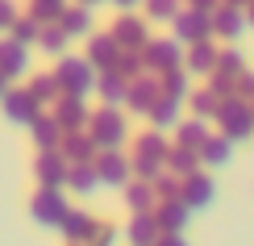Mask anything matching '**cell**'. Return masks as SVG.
<instances>
[{
	"label": "cell",
	"mask_w": 254,
	"mask_h": 246,
	"mask_svg": "<svg viewBox=\"0 0 254 246\" xmlns=\"http://www.w3.org/2000/svg\"><path fill=\"white\" fill-rule=\"evenodd\" d=\"M59 29H63L71 42H75V38H88L92 29H96L92 8H88V4H67V8H63V17H59Z\"/></svg>",
	"instance_id": "21"
},
{
	"label": "cell",
	"mask_w": 254,
	"mask_h": 246,
	"mask_svg": "<svg viewBox=\"0 0 254 246\" xmlns=\"http://www.w3.org/2000/svg\"><path fill=\"white\" fill-rule=\"evenodd\" d=\"M96 76L100 71L92 67L88 59H75V55H63L59 59V67H55V80H59V92L63 96H88V92H96Z\"/></svg>",
	"instance_id": "1"
},
{
	"label": "cell",
	"mask_w": 254,
	"mask_h": 246,
	"mask_svg": "<svg viewBox=\"0 0 254 246\" xmlns=\"http://www.w3.org/2000/svg\"><path fill=\"white\" fill-rule=\"evenodd\" d=\"M38 46H42V55H50V59H63V55H67V46H71V38L63 34L59 25H42V34H38Z\"/></svg>",
	"instance_id": "33"
},
{
	"label": "cell",
	"mask_w": 254,
	"mask_h": 246,
	"mask_svg": "<svg viewBox=\"0 0 254 246\" xmlns=\"http://www.w3.org/2000/svg\"><path fill=\"white\" fill-rule=\"evenodd\" d=\"M96 175H100L104 188H125L133 179V167H129V159L121 151H100L96 155Z\"/></svg>",
	"instance_id": "10"
},
{
	"label": "cell",
	"mask_w": 254,
	"mask_h": 246,
	"mask_svg": "<svg viewBox=\"0 0 254 246\" xmlns=\"http://www.w3.org/2000/svg\"><path fill=\"white\" fill-rule=\"evenodd\" d=\"M109 4H117V8H121V13H133V8H137V4H142V0H109Z\"/></svg>",
	"instance_id": "49"
},
{
	"label": "cell",
	"mask_w": 254,
	"mask_h": 246,
	"mask_svg": "<svg viewBox=\"0 0 254 246\" xmlns=\"http://www.w3.org/2000/svg\"><path fill=\"white\" fill-rule=\"evenodd\" d=\"M234 146L238 142H229L225 134H208L204 138V146H200V167H229V159H234Z\"/></svg>",
	"instance_id": "22"
},
{
	"label": "cell",
	"mask_w": 254,
	"mask_h": 246,
	"mask_svg": "<svg viewBox=\"0 0 254 246\" xmlns=\"http://www.w3.org/2000/svg\"><path fill=\"white\" fill-rule=\"evenodd\" d=\"M163 96V88H158V76L154 71H142V76H133L129 80V92H125V109L137 113V117H146L154 109V100Z\"/></svg>",
	"instance_id": "6"
},
{
	"label": "cell",
	"mask_w": 254,
	"mask_h": 246,
	"mask_svg": "<svg viewBox=\"0 0 254 246\" xmlns=\"http://www.w3.org/2000/svg\"><path fill=\"white\" fill-rule=\"evenodd\" d=\"M171 29L179 42H200V38H213V13H200V8H179Z\"/></svg>",
	"instance_id": "7"
},
{
	"label": "cell",
	"mask_w": 254,
	"mask_h": 246,
	"mask_svg": "<svg viewBox=\"0 0 254 246\" xmlns=\"http://www.w3.org/2000/svg\"><path fill=\"white\" fill-rule=\"evenodd\" d=\"M246 25H250V29H254V4H250V8H246Z\"/></svg>",
	"instance_id": "53"
},
{
	"label": "cell",
	"mask_w": 254,
	"mask_h": 246,
	"mask_svg": "<svg viewBox=\"0 0 254 246\" xmlns=\"http://www.w3.org/2000/svg\"><path fill=\"white\" fill-rule=\"evenodd\" d=\"M158 88H163V96H171V100H188V96H192V88H188V71H184V67L158 71Z\"/></svg>",
	"instance_id": "32"
},
{
	"label": "cell",
	"mask_w": 254,
	"mask_h": 246,
	"mask_svg": "<svg viewBox=\"0 0 254 246\" xmlns=\"http://www.w3.org/2000/svg\"><path fill=\"white\" fill-rule=\"evenodd\" d=\"M96 92H100L104 109H121L125 92H129V80H121L117 71H100V76H96Z\"/></svg>",
	"instance_id": "25"
},
{
	"label": "cell",
	"mask_w": 254,
	"mask_h": 246,
	"mask_svg": "<svg viewBox=\"0 0 254 246\" xmlns=\"http://www.w3.org/2000/svg\"><path fill=\"white\" fill-rule=\"evenodd\" d=\"M67 246H88V242H67Z\"/></svg>",
	"instance_id": "54"
},
{
	"label": "cell",
	"mask_w": 254,
	"mask_h": 246,
	"mask_svg": "<svg viewBox=\"0 0 254 246\" xmlns=\"http://www.w3.org/2000/svg\"><path fill=\"white\" fill-rule=\"evenodd\" d=\"M234 96H242V100H254V71H250V67L238 76V92H234Z\"/></svg>",
	"instance_id": "46"
},
{
	"label": "cell",
	"mask_w": 254,
	"mask_h": 246,
	"mask_svg": "<svg viewBox=\"0 0 254 246\" xmlns=\"http://www.w3.org/2000/svg\"><path fill=\"white\" fill-rule=\"evenodd\" d=\"M217 125H221V134H225L229 142H246V138H254V109H250V100H242V96L221 100Z\"/></svg>",
	"instance_id": "3"
},
{
	"label": "cell",
	"mask_w": 254,
	"mask_h": 246,
	"mask_svg": "<svg viewBox=\"0 0 254 246\" xmlns=\"http://www.w3.org/2000/svg\"><path fill=\"white\" fill-rule=\"evenodd\" d=\"M142 63L146 71H167V67H184V42L179 38H150L142 46Z\"/></svg>",
	"instance_id": "5"
},
{
	"label": "cell",
	"mask_w": 254,
	"mask_h": 246,
	"mask_svg": "<svg viewBox=\"0 0 254 246\" xmlns=\"http://www.w3.org/2000/svg\"><path fill=\"white\" fill-rule=\"evenodd\" d=\"M129 242L133 246H150V242H158V221H154V213H133V221H129Z\"/></svg>",
	"instance_id": "31"
},
{
	"label": "cell",
	"mask_w": 254,
	"mask_h": 246,
	"mask_svg": "<svg viewBox=\"0 0 254 246\" xmlns=\"http://www.w3.org/2000/svg\"><path fill=\"white\" fill-rule=\"evenodd\" d=\"M25 80H29V83H25V92L34 96L38 104H55L59 96H63V92H59V80H55V71H38V76L29 71Z\"/></svg>",
	"instance_id": "27"
},
{
	"label": "cell",
	"mask_w": 254,
	"mask_h": 246,
	"mask_svg": "<svg viewBox=\"0 0 254 246\" xmlns=\"http://www.w3.org/2000/svg\"><path fill=\"white\" fill-rule=\"evenodd\" d=\"M75 4H88V8H96V4H109V0H75Z\"/></svg>",
	"instance_id": "52"
},
{
	"label": "cell",
	"mask_w": 254,
	"mask_h": 246,
	"mask_svg": "<svg viewBox=\"0 0 254 246\" xmlns=\"http://www.w3.org/2000/svg\"><path fill=\"white\" fill-rule=\"evenodd\" d=\"M150 188H154V196H158V200H179V188H184V179H175L171 171H163V175H158Z\"/></svg>",
	"instance_id": "41"
},
{
	"label": "cell",
	"mask_w": 254,
	"mask_h": 246,
	"mask_svg": "<svg viewBox=\"0 0 254 246\" xmlns=\"http://www.w3.org/2000/svg\"><path fill=\"white\" fill-rule=\"evenodd\" d=\"M63 8H67V0H29V17L38 25H59Z\"/></svg>",
	"instance_id": "36"
},
{
	"label": "cell",
	"mask_w": 254,
	"mask_h": 246,
	"mask_svg": "<svg viewBox=\"0 0 254 246\" xmlns=\"http://www.w3.org/2000/svg\"><path fill=\"white\" fill-rule=\"evenodd\" d=\"M8 88H13V80H8L4 71H0V100H4V92H8Z\"/></svg>",
	"instance_id": "50"
},
{
	"label": "cell",
	"mask_w": 254,
	"mask_h": 246,
	"mask_svg": "<svg viewBox=\"0 0 254 246\" xmlns=\"http://www.w3.org/2000/svg\"><path fill=\"white\" fill-rule=\"evenodd\" d=\"M59 155L67 159L71 167L75 163H96V142H92V134L88 130H75V134H63V142H59Z\"/></svg>",
	"instance_id": "17"
},
{
	"label": "cell",
	"mask_w": 254,
	"mask_h": 246,
	"mask_svg": "<svg viewBox=\"0 0 254 246\" xmlns=\"http://www.w3.org/2000/svg\"><path fill=\"white\" fill-rule=\"evenodd\" d=\"M167 151H171V142H167L163 130H146L133 146V155H146V159H167Z\"/></svg>",
	"instance_id": "34"
},
{
	"label": "cell",
	"mask_w": 254,
	"mask_h": 246,
	"mask_svg": "<svg viewBox=\"0 0 254 246\" xmlns=\"http://www.w3.org/2000/svg\"><path fill=\"white\" fill-rule=\"evenodd\" d=\"M121 192H125V205H129L133 213H154V205H158L154 188H150V184H142V179H129Z\"/></svg>",
	"instance_id": "30"
},
{
	"label": "cell",
	"mask_w": 254,
	"mask_h": 246,
	"mask_svg": "<svg viewBox=\"0 0 254 246\" xmlns=\"http://www.w3.org/2000/svg\"><path fill=\"white\" fill-rule=\"evenodd\" d=\"M250 109H254V100H250Z\"/></svg>",
	"instance_id": "55"
},
{
	"label": "cell",
	"mask_w": 254,
	"mask_h": 246,
	"mask_svg": "<svg viewBox=\"0 0 254 246\" xmlns=\"http://www.w3.org/2000/svg\"><path fill=\"white\" fill-rule=\"evenodd\" d=\"M92 230H96V217L83 209H67V217L59 221V234L67 242H92Z\"/></svg>",
	"instance_id": "23"
},
{
	"label": "cell",
	"mask_w": 254,
	"mask_h": 246,
	"mask_svg": "<svg viewBox=\"0 0 254 246\" xmlns=\"http://www.w3.org/2000/svg\"><path fill=\"white\" fill-rule=\"evenodd\" d=\"M142 4H146V21H158V25H171L175 13L184 8L179 0H142Z\"/></svg>",
	"instance_id": "38"
},
{
	"label": "cell",
	"mask_w": 254,
	"mask_h": 246,
	"mask_svg": "<svg viewBox=\"0 0 254 246\" xmlns=\"http://www.w3.org/2000/svg\"><path fill=\"white\" fill-rule=\"evenodd\" d=\"M150 246H154V242H150Z\"/></svg>",
	"instance_id": "56"
},
{
	"label": "cell",
	"mask_w": 254,
	"mask_h": 246,
	"mask_svg": "<svg viewBox=\"0 0 254 246\" xmlns=\"http://www.w3.org/2000/svg\"><path fill=\"white\" fill-rule=\"evenodd\" d=\"M55 121L63 125V134L88 130V121H92V109L83 104V96H59V100H55Z\"/></svg>",
	"instance_id": "11"
},
{
	"label": "cell",
	"mask_w": 254,
	"mask_h": 246,
	"mask_svg": "<svg viewBox=\"0 0 254 246\" xmlns=\"http://www.w3.org/2000/svg\"><path fill=\"white\" fill-rule=\"evenodd\" d=\"M29 67H34V63H29V46H21V42H13V38H4L0 42V71H4L8 80H25L29 76Z\"/></svg>",
	"instance_id": "16"
},
{
	"label": "cell",
	"mask_w": 254,
	"mask_h": 246,
	"mask_svg": "<svg viewBox=\"0 0 254 246\" xmlns=\"http://www.w3.org/2000/svg\"><path fill=\"white\" fill-rule=\"evenodd\" d=\"M184 104H192V117H200V121H208V117H217V109H221V96L213 92V88H200V92H192Z\"/></svg>",
	"instance_id": "35"
},
{
	"label": "cell",
	"mask_w": 254,
	"mask_h": 246,
	"mask_svg": "<svg viewBox=\"0 0 254 246\" xmlns=\"http://www.w3.org/2000/svg\"><path fill=\"white\" fill-rule=\"evenodd\" d=\"M154 246H188V238H184V234H158Z\"/></svg>",
	"instance_id": "47"
},
{
	"label": "cell",
	"mask_w": 254,
	"mask_h": 246,
	"mask_svg": "<svg viewBox=\"0 0 254 246\" xmlns=\"http://www.w3.org/2000/svg\"><path fill=\"white\" fill-rule=\"evenodd\" d=\"M96 188H100L96 163H75V167L67 171V192H75V196H92Z\"/></svg>",
	"instance_id": "28"
},
{
	"label": "cell",
	"mask_w": 254,
	"mask_h": 246,
	"mask_svg": "<svg viewBox=\"0 0 254 246\" xmlns=\"http://www.w3.org/2000/svg\"><path fill=\"white\" fill-rule=\"evenodd\" d=\"M154 221L163 234H184L188 221H192V209L184 205V200H158L154 205Z\"/></svg>",
	"instance_id": "18"
},
{
	"label": "cell",
	"mask_w": 254,
	"mask_h": 246,
	"mask_svg": "<svg viewBox=\"0 0 254 246\" xmlns=\"http://www.w3.org/2000/svg\"><path fill=\"white\" fill-rule=\"evenodd\" d=\"M113 71H117L121 80H133V76H142L146 71V63H142V50H121L117 63H113Z\"/></svg>",
	"instance_id": "40"
},
{
	"label": "cell",
	"mask_w": 254,
	"mask_h": 246,
	"mask_svg": "<svg viewBox=\"0 0 254 246\" xmlns=\"http://www.w3.org/2000/svg\"><path fill=\"white\" fill-rule=\"evenodd\" d=\"M217 71H221V76H242V71H246V59H242V50H225V55H221L217 59Z\"/></svg>",
	"instance_id": "42"
},
{
	"label": "cell",
	"mask_w": 254,
	"mask_h": 246,
	"mask_svg": "<svg viewBox=\"0 0 254 246\" xmlns=\"http://www.w3.org/2000/svg\"><path fill=\"white\" fill-rule=\"evenodd\" d=\"M129 167H133V179H142V184H154L158 175H163V159H146V155H133L129 159Z\"/></svg>",
	"instance_id": "39"
},
{
	"label": "cell",
	"mask_w": 254,
	"mask_h": 246,
	"mask_svg": "<svg viewBox=\"0 0 254 246\" xmlns=\"http://www.w3.org/2000/svg\"><path fill=\"white\" fill-rule=\"evenodd\" d=\"M67 171H71V163L59 151H38V163H34L38 188H63L67 192Z\"/></svg>",
	"instance_id": "9"
},
{
	"label": "cell",
	"mask_w": 254,
	"mask_h": 246,
	"mask_svg": "<svg viewBox=\"0 0 254 246\" xmlns=\"http://www.w3.org/2000/svg\"><path fill=\"white\" fill-rule=\"evenodd\" d=\"M221 4H234V8H250L254 0H221Z\"/></svg>",
	"instance_id": "51"
},
{
	"label": "cell",
	"mask_w": 254,
	"mask_h": 246,
	"mask_svg": "<svg viewBox=\"0 0 254 246\" xmlns=\"http://www.w3.org/2000/svg\"><path fill=\"white\" fill-rule=\"evenodd\" d=\"M179 200H184L192 213H196V209H208V205L217 200V184L204 175V171H196V175H188V179H184V188H179Z\"/></svg>",
	"instance_id": "15"
},
{
	"label": "cell",
	"mask_w": 254,
	"mask_h": 246,
	"mask_svg": "<svg viewBox=\"0 0 254 246\" xmlns=\"http://www.w3.org/2000/svg\"><path fill=\"white\" fill-rule=\"evenodd\" d=\"M208 88H213L221 100H229V96L238 92V80H234V76H221V71H213V76H208Z\"/></svg>",
	"instance_id": "43"
},
{
	"label": "cell",
	"mask_w": 254,
	"mask_h": 246,
	"mask_svg": "<svg viewBox=\"0 0 254 246\" xmlns=\"http://www.w3.org/2000/svg\"><path fill=\"white\" fill-rule=\"evenodd\" d=\"M83 42H88V55H83V59H88L96 71H113V63H117V55H121L117 38H113L109 29H104V34H96V29H92Z\"/></svg>",
	"instance_id": "13"
},
{
	"label": "cell",
	"mask_w": 254,
	"mask_h": 246,
	"mask_svg": "<svg viewBox=\"0 0 254 246\" xmlns=\"http://www.w3.org/2000/svg\"><path fill=\"white\" fill-rule=\"evenodd\" d=\"M88 134L96 142V151H121L125 138H129V121L121 117V109H104L100 104L92 113V121H88Z\"/></svg>",
	"instance_id": "2"
},
{
	"label": "cell",
	"mask_w": 254,
	"mask_h": 246,
	"mask_svg": "<svg viewBox=\"0 0 254 246\" xmlns=\"http://www.w3.org/2000/svg\"><path fill=\"white\" fill-rule=\"evenodd\" d=\"M21 13H17V0H0V34H8V25H13Z\"/></svg>",
	"instance_id": "45"
},
{
	"label": "cell",
	"mask_w": 254,
	"mask_h": 246,
	"mask_svg": "<svg viewBox=\"0 0 254 246\" xmlns=\"http://www.w3.org/2000/svg\"><path fill=\"white\" fill-rule=\"evenodd\" d=\"M208 138V121H200V117H188V121L175 125V146H188V151H200Z\"/></svg>",
	"instance_id": "29"
},
{
	"label": "cell",
	"mask_w": 254,
	"mask_h": 246,
	"mask_svg": "<svg viewBox=\"0 0 254 246\" xmlns=\"http://www.w3.org/2000/svg\"><path fill=\"white\" fill-rule=\"evenodd\" d=\"M29 138H34V146L38 151H59V142H63V125L55 121V113H38L34 121L25 125Z\"/></svg>",
	"instance_id": "20"
},
{
	"label": "cell",
	"mask_w": 254,
	"mask_h": 246,
	"mask_svg": "<svg viewBox=\"0 0 254 246\" xmlns=\"http://www.w3.org/2000/svg\"><path fill=\"white\" fill-rule=\"evenodd\" d=\"M113 242H117L113 221H96V230H92V242H88V246H113Z\"/></svg>",
	"instance_id": "44"
},
{
	"label": "cell",
	"mask_w": 254,
	"mask_h": 246,
	"mask_svg": "<svg viewBox=\"0 0 254 246\" xmlns=\"http://www.w3.org/2000/svg\"><path fill=\"white\" fill-rule=\"evenodd\" d=\"M163 167L171 171L175 179H188V175H196V171H200V155L188 151V146H171L167 159H163Z\"/></svg>",
	"instance_id": "26"
},
{
	"label": "cell",
	"mask_w": 254,
	"mask_h": 246,
	"mask_svg": "<svg viewBox=\"0 0 254 246\" xmlns=\"http://www.w3.org/2000/svg\"><path fill=\"white\" fill-rule=\"evenodd\" d=\"M67 196H63V188H38L34 200H29V217L38 221V226L46 230H59V221L67 217Z\"/></svg>",
	"instance_id": "4"
},
{
	"label": "cell",
	"mask_w": 254,
	"mask_h": 246,
	"mask_svg": "<svg viewBox=\"0 0 254 246\" xmlns=\"http://www.w3.org/2000/svg\"><path fill=\"white\" fill-rule=\"evenodd\" d=\"M0 109H4V117H8L13 125H29V121L42 113V104H38L25 88H8V92H4V100H0Z\"/></svg>",
	"instance_id": "14"
},
{
	"label": "cell",
	"mask_w": 254,
	"mask_h": 246,
	"mask_svg": "<svg viewBox=\"0 0 254 246\" xmlns=\"http://www.w3.org/2000/svg\"><path fill=\"white\" fill-rule=\"evenodd\" d=\"M217 59H221V50H217L208 38L188 42V50H184V71H188V76H213V71H217Z\"/></svg>",
	"instance_id": "12"
},
{
	"label": "cell",
	"mask_w": 254,
	"mask_h": 246,
	"mask_svg": "<svg viewBox=\"0 0 254 246\" xmlns=\"http://www.w3.org/2000/svg\"><path fill=\"white\" fill-rule=\"evenodd\" d=\"M146 117H150V125H154V130H175V125L179 121H184V100H171V96H158V100H154V109L150 113H146Z\"/></svg>",
	"instance_id": "24"
},
{
	"label": "cell",
	"mask_w": 254,
	"mask_h": 246,
	"mask_svg": "<svg viewBox=\"0 0 254 246\" xmlns=\"http://www.w3.org/2000/svg\"><path fill=\"white\" fill-rule=\"evenodd\" d=\"M109 34L117 38V46H121V50H142L146 42H150V25H146L137 13H121L117 21H113Z\"/></svg>",
	"instance_id": "8"
},
{
	"label": "cell",
	"mask_w": 254,
	"mask_h": 246,
	"mask_svg": "<svg viewBox=\"0 0 254 246\" xmlns=\"http://www.w3.org/2000/svg\"><path fill=\"white\" fill-rule=\"evenodd\" d=\"M242 29H250V25H246V8H234V4H217V8H213V34H217V38L238 42Z\"/></svg>",
	"instance_id": "19"
},
{
	"label": "cell",
	"mask_w": 254,
	"mask_h": 246,
	"mask_svg": "<svg viewBox=\"0 0 254 246\" xmlns=\"http://www.w3.org/2000/svg\"><path fill=\"white\" fill-rule=\"evenodd\" d=\"M38 34H42V25H38L29 13H25V17H17L13 25H8V38L21 42V46H38Z\"/></svg>",
	"instance_id": "37"
},
{
	"label": "cell",
	"mask_w": 254,
	"mask_h": 246,
	"mask_svg": "<svg viewBox=\"0 0 254 246\" xmlns=\"http://www.w3.org/2000/svg\"><path fill=\"white\" fill-rule=\"evenodd\" d=\"M221 0H188V8H200V13H213Z\"/></svg>",
	"instance_id": "48"
}]
</instances>
